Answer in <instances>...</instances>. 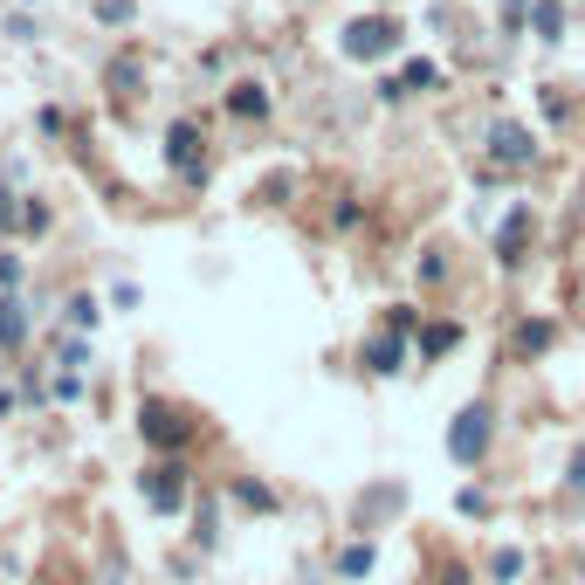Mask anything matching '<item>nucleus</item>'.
I'll return each mask as SVG.
<instances>
[{
  "label": "nucleus",
  "instance_id": "1",
  "mask_svg": "<svg viewBox=\"0 0 585 585\" xmlns=\"http://www.w3.org/2000/svg\"><path fill=\"white\" fill-rule=\"evenodd\" d=\"M489 434H496V413L475 400V407H462L455 413V427H448V455H455V462H482Z\"/></svg>",
  "mask_w": 585,
  "mask_h": 585
},
{
  "label": "nucleus",
  "instance_id": "2",
  "mask_svg": "<svg viewBox=\"0 0 585 585\" xmlns=\"http://www.w3.org/2000/svg\"><path fill=\"white\" fill-rule=\"evenodd\" d=\"M393 49H400V28H393L386 14H365V21L345 28V56L351 62H379V56H393Z\"/></svg>",
  "mask_w": 585,
  "mask_h": 585
},
{
  "label": "nucleus",
  "instance_id": "3",
  "mask_svg": "<svg viewBox=\"0 0 585 585\" xmlns=\"http://www.w3.org/2000/svg\"><path fill=\"white\" fill-rule=\"evenodd\" d=\"M138 434H145L152 448H186V441H193V427H186L173 407H159V400H145V407H138Z\"/></svg>",
  "mask_w": 585,
  "mask_h": 585
},
{
  "label": "nucleus",
  "instance_id": "4",
  "mask_svg": "<svg viewBox=\"0 0 585 585\" xmlns=\"http://www.w3.org/2000/svg\"><path fill=\"white\" fill-rule=\"evenodd\" d=\"M489 159L510 166V173H524L530 159H537V138H530L524 124H496V131H489Z\"/></svg>",
  "mask_w": 585,
  "mask_h": 585
},
{
  "label": "nucleus",
  "instance_id": "5",
  "mask_svg": "<svg viewBox=\"0 0 585 585\" xmlns=\"http://www.w3.org/2000/svg\"><path fill=\"white\" fill-rule=\"evenodd\" d=\"M145 503H152L159 517H173L179 503H186V468H173V462L145 468Z\"/></svg>",
  "mask_w": 585,
  "mask_h": 585
},
{
  "label": "nucleus",
  "instance_id": "6",
  "mask_svg": "<svg viewBox=\"0 0 585 585\" xmlns=\"http://www.w3.org/2000/svg\"><path fill=\"white\" fill-rule=\"evenodd\" d=\"M400 365H407V331H400V324H386V331H379V338L365 345V372H379V379H393Z\"/></svg>",
  "mask_w": 585,
  "mask_h": 585
},
{
  "label": "nucleus",
  "instance_id": "7",
  "mask_svg": "<svg viewBox=\"0 0 585 585\" xmlns=\"http://www.w3.org/2000/svg\"><path fill=\"white\" fill-rule=\"evenodd\" d=\"M166 159H173L186 179H200V131H193V124H173V131H166Z\"/></svg>",
  "mask_w": 585,
  "mask_h": 585
},
{
  "label": "nucleus",
  "instance_id": "8",
  "mask_svg": "<svg viewBox=\"0 0 585 585\" xmlns=\"http://www.w3.org/2000/svg\"><path fill=\"white\" fill-rule=\"evenodd\" d=\"M524 241H530V214L510 207V221L496 228V255H503V262H524Z\"/></svg>",
  "mask_w": 585,
  "mask_h": 585
},
{
  "label": "nucleus",
  "instance_id": "9",
  "mask_svg": "<svg viewBox=\"0 0 585 585\" xmlns=\"http://www.w3.org/2000/svg\"><path fill=\"white\" fill-rule=\"evenodd\" d=\"M28 338V303H14V296H0V345L14 351Z\"/></svg>",
  "mask_w": 585,
  "mask_h": 585
},
{
  "label": "nucleus",
  "instance_id": "10",
  "mask_svg": "<svg viewBox=\"0 0 585 585\" xmlns=\"http://www.w3.org/2000/svg\"><path fill=\"white\" fill-rule=\"evenodd\" d=\"M462 345V324H427L420 331V358H441V351H455Z\"/></svg>",
  "mask_w": 585,
  "mask_h": 585
},
{
  "label": "nucleus",
  "instance_id": "11",
  "mask_svg": "<svg viewBox=\"0 0 585 585\" xmlns=\"http://www.w3.org/2000/svg\"><path fill=\"white\" fill-rule=\"evenodd\" d=\"M530 28H537L544 42H558V35H565V7H558V0H537V7H530Z\"/></svg>",
  "mask_w": 585,
  "mask_h": 585
},
{
  "label": "nucleus",
  "instance_id": "12",
  "mask_svg": "<svg viewBox=\"0 0 585 585\" xmlns=\"http://www.w3.org/2000/svg\"><path fill=\"white\" fill-rule=\"evenodd\" d=\"M228 111L234 117H262V111H269V97H262L255 83H234V90H228Z\"/></svg>",
  "mask_w": 585,
  "mask_h": 585
},
{
  "label": "nucleus",
  "instance_id": "13",
  "mask_svg": "<svg viewBox=\"0 0 585 585\" xmlns=\"http://www.w3.org/2000/svg\"><path fill=\"white\" fill-rule=\"evenodd\" d=\"M338 572H345V579H365V572H372V544H345V551H338Z\"/></svg>",
  "mask_w": 585,
  "mask_h": 585
},
{
  "label": "nucleus",
  "instance_id": "14",
  "mask_svg": "<svg viewBox=\"0 0 585 585\" xmlns=\"http://www.w3.org/2000/svg\"><path fill=\"white\" fill-rule=\"evenodd\" d=\"M544 345H551V317H530L517 331V351H544Z\"/></svg>",
  "mask_w": 585,
  "mask_h": 585
},
{
  "label": "nucleus",
  "instance_id": "15",
  "mask_svg": "<svg viewBox=\"0 0 585 585\" xmlns=\"http://www.w3.org/2000/svg\"><path fill=\"white\" fill-rule=\"evenodd\" d=\"M69 324L90 331V324H97V296H69Z\"/></svg>",
  "mask_w": 585,
  "mask_h": 585
},
{
  "label": "nucleus",
  "instance_id": "16",
  "mask_svg": "<svg viewBox=\"0 0 585 585\" xmlns=\"http://www.w3.org/2000/svg\"><path fill=\"white\" fill-rule=\"evenodd\" d=\"M434 83H441L434 62H407V90H434Z\"/></svg>",
  "mask_w": 585,
  "mask_h": 585
},
{
  "label": "nucleus",
  "instance_id": "17",
  "mask_svg": "<svg viewBox=\"0 0 585 585\" xmlns=\"http://www.w3.org/2000/svg\"><path fill=\"white\" fill-rule=\"evenodd\" d=\"M234 496H241V503H248V510H276V496H269V489H262V482H241V489H234Z\"/></svg>",
  "mask_w": 585,
  "mask_h": 585
},
{
  "label": "nucleus",
  "instance_id": "18",
  "mask_svg": "<svg viewBox=\"0 0 585 585\" xmlns=\"http://www.w3.org/2000/svg\"><path fill=\"white\" fill-rule=\"evenodd\" d=\"M489 572H496V579H517V572H524V551H496Z\"/></svg>",
  "mask_w": 585,
  "mask_h": 585
},
{
  "label": "nucleus",
  "instance_id": "19",
  "mask_svg": "<svg viewBox=\"0 0 585 585\" xmlns=\"http://www.w3.org/2000/svg\"><path fill=\"white\" fill-rule=\"evenodd\" d=\"M97 21H111V28L117 21H131V0H97Z\"/></svg>",
  "mask_w": 585,
  "mask_h": 585
},
{
  "label": "nucleus",
  "instance_id": "20",
  "mask_svg": "<svg viewBox=\"0 0 585 585\" xmlns=\"http://www.w3.org/2000/svg\"><path fill=\"white\" fill-rule=\"evenodd\" d=\"M21 228L42 234V228H49V207H35V200H28V207H21Z\"/></svg>",
  "mask_w": 585,
  "mask_h": 585
},
{
  "label": "nucleus",
  "instance_id": "21",
  "mask_svg": "<svg viewBox=\"0 0 585 585\" xmlns=\"http://www.w3.org/2000/svg\"><path fill=\"white\" fill-rule=\"evenodd\" d=\"M21 228V207H14V193H0V234Z\"/></svg>",
  "mask_w": 585,
  "mask_h": 585
},
{
  "label": "nucleus",
  "instance_id": "22",
  "mask_svg": "<svg viewBox=\"0 0 585 585\" xmlns=\"http://www.w3.org/2000/svg\"><path fill=\"white\" fill-rule=\"evenodd\" d=\"M565 482H572V489L585 496V441H579V455H572V475H565Z\"/></svg>",
  "mask_w": 585,
  "mask_h": 585
},
{
  "label": "nucleus",
  "instance_id": "23",
  "mask_svg": "<svg viewBox=\"0 0 585 585\" xmlns=\"http://www.w3.org/2000/svg\"><path fill=\"white\" fill-rule=\"evenodd\" d=\"M441 585H468V572H462V565H448V572H441Z\"/></svg>",
  "mask_w": 585,
  "mask_h": 585
}]
</instances>
